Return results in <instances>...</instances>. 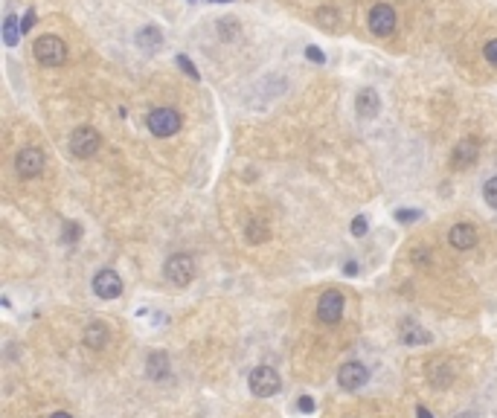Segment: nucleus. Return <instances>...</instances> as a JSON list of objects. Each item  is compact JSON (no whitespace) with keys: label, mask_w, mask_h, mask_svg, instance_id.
Instances as JSON below:
<instances>
[{"label":"nucleus","mask_w":497,"mask_h":418,"mask_svg":"<svg viewBox=\"0 0 497 418\" xmlns=\"http://www.w3.org/2000/svg\"><path fill=\"white\" fill-rule=\"evenodd\" d=\"M396 12L387 6V3H378V6H372L369 12V29L372 35H378V38H387V35H393L396 32Z\"/></svg>","instance_id":"nucleus-8"},{"label":"nucleus","mask_w":497,"mask_h":418,"mask_svg":"<svg viewBox=\"0 0 497 418\" xmlns=\"http://www.w3.org/2000/svg\"><path fill=\"white\" fill-rule=\"evenodd\" d=\"M477 154H480V143L471 140V137H465V140L454 149V154H451V166H454V169H468V166H474V163H477Z\"/></svg>","instance_id":"nucleus-11"},{"label":"nucleus","mask_w":497,"mask_h":418,"mask_svg":"<svg viewBox=\"0 0 497 418\" xmlns=\"http://www.w3.org/2000/svg\"><path fill=\"white\" fill-rule=\"evenodd\" d=\"M265 238H268V227H265L262 221H250V224H247V241L250 244H262Z\"/></svg>","instance_id":"nucleus-19"},{"label":"nucleus","mask_w":497,"mask_h":418,"mask_svg":"<svg viewBox=\"0 0 497 418\" xmlns=\"http://www.w3.org/2000/svg\"><path fill=\"white\" fill-rule=\"evenodd\" d=\"M79 236H82V227L79 224H64V241L70 244V241H79Z\"/></svg>","instance_id":"nucleus-23"},{"label":"nucleus","mask_w":497,"mask_h":418,"mask_svg":"<svg viewBox=\"0 0 497 418\" xmlns=\"http://www.w3.org/2000/svg\"><path fill=\"white\" fill-rule=\"evenodd\" d=\"M145 372H149L151 380H163L169 378V358L163 352H151L149 360H145Z\"/></svg>","instance_id":"nucleus-15"},{"label":"nucleus","mask_w":497,"mask_h":418,"mask_svg":"<svg viewBox=\"0 0 497 418\" xmlns=\"http://www.w3.org/2000/svg\"><path fill=\"white\" fill-rule=\"evenodd\" d=\"M99 143H102V137H99V131H93L90 125H82V128H76L70 134V151L76 154V157H93L96 151H99Z\"/></svg>","instance_id":"nucleus-5"},{"label":"nucleus","mask_w":497,"mask_h":418,"mask_svg":"<svg viewBox=\"0 0 497 418\" xmlns=\"http://www.w3.org/2000/svg\"><path fill=\"white\" fill-rule=\"evenodd\" d=\"M369 380V372H367V366L358 363V360H349L346 366H341V372H337V384H341V389H361L363 384Z\"/></svg>","instance_id":"nucleus-9"},{"label":"nucleus","mask_w":497,"mask_h":418,"mask_svg":"<svg viewBox=\"0 0 497 418\" xmlns=\"http://www.w3.org/2000/svg\"><path fill=\"white\" fill-rule=\"evenodd\" d=\"M419 218H422L419 209H396V221H402V224H413Z\"/></svg>","instance_id":"nucleus-22"},{"label":"nucleus","mask_w":497,"mask_h":418,"mask_svg":"<svg viewBox=\"0 0 497 418\" xmlns=\"http://www.w3.org/2000/svg\"><path fill=\"white\" fill-rule=\"evenodd\" d=\"M297 410H300V413H314V398L302 395V398L297 401Z\"/></svg>","instance_id":"nucleus-28"},{"label":"nucleus","mask_w":497,"mask_h":418,"mask_svg":"<svg viewBox=\"0 0 497 418\" xmlns=\"http://www.w3.org/2000/svg\"><path fill=\"white\" fill-rule=\"evenodd\" d=\"M247 386L256 398H271L280 392V375H276L271 366H256L247 378Z\"/></svg>","instance_id":"nucleus-3"},{"label":"nucleus","mask_w":497,"mask_h":418,"mask_svg":"<svg viewBox=\"0 0 497 418\" xmlns=\"http://www.w3.org/2000/svg\"><path fill=\"white\" fill-rule=\"evenodd\" d=\"M18 32H21V23L15 15H6V23H3V41L6 47H15L18 44Z\"/></svg>","instance_id":"nucleus-18"},{"label":"nucleus","mask_w":497,"mask_h":418,"mask_svg":"<svg viewBox=\"0 0 497 418\" xmlns=\"http://www.w3.org/2000/svg\"><path fill=\"white\" fill-rule=\"evenodd\" d=\"M483 198H486V204L492 209H497V177L486 180V189H483Z\"/></svg>","instance_id":"nucleus-21"},{"label":"nucleus","mask_w":497,"mask_h":418,"mask_svg":"<svg viewBox=\"0 0 497 418\" xmlns=\"http://www.w3.org/2000/svg\"><path fill=\"white\" fill-rule=\"evenodd\" d=\"M416 418H433L428 407H416Z\"/></svg>","instance_id":"nucleus-32"},{"label":"nucleus","mask_w":497,"mask_h":418,"mask_svg":"<svg viewBox=\"0 0 497 418\" xmlns=\"http://www.w3.org/2000/svg\"><path fill=\"white\" fill-rule=\"evenodd\" d=\"M93 293L99 299H117L119 293H123V279H119L117 270H111V267L99 270V273L93 276Z\"/></svg>","instance_id":"nucleus-6"},{"label":"nucleus","mask_w":497,"mask_h":418,"mask_svg":"<svg viewBox=\"0 0 497 418\" xmlns=\"http://www.w3.org/2000/svg\"><path fill=\"white\" fill-rule=\"evenodd\" d=\"M163 273L175 288H186L189 282L195 279V262H192V256H186V253H175L166 259Z\"/></svg>","instance_id":"nucleus-1"},{"label":"nucleus","mask_w":497,"mask_h":418,"mask_svg":"<svg viewBox=\"0 0 497 418\" xmlns=\"http://www.w3.org/2000/svg\"><path fill=\"white\" fill-rule=\"evenodd\" d=\"M15 169L21 177H38L44 171V154L41 149H23L18 157H15Z\"/></svg>","instance_id":"nucleus-10"},{"label":"nucleus","mask_w":497,"mask_h":418,"mask_svg":"<svg viewBox=\"0 0 497 418\" xmlns=\"http://www.w3.org/2000/svg\"><path fill=\"white\" fill-rule=\"evenodd\" d=\"M343 317V293L341 291H326L317 302V319L326 325H335Z\"/></svg>","instance_id":"nucleus-7"},{"label":"nucleus","mask_w":497,"mask_h":418,"mask_svg":"<svg viewBox=\"0 0 497 418\" xmlns=\"http://www.w3.org/2000/svg\"><path fill=\"white\" fill-rule=\"evenodd\" d=\"M160 41H163V35H160V29H157V27H145V29L137 32V44L145 47V50H154V47H160Z\"/></svg>","instance_id":"nucleus-17"},{"label":"nucleus","mask_w":497,"mask_h":418,"mask_svg":"<svg viewBox=\"0 0 497 418\" xmlns=\"http://www.w3.org/2000/svg\"><path fill=\"white\" fill-rule=\"evenodd\" d=\"M236 32H239L236 21H233V18H224V21H221V35H224V38H230V35H236Z\"/></svg>","instance_id":"nucleus-26"},{"label":"nucleus","mask_w":497,"mask_h":418,"mask_svg":"<svg viewBox=\"0 0 497 418\" xmlns=\"http://www.w3.org/2000/svg\"><path fill=\"white\" fill-rule=\"evenodd\" d=\"M50 418H73V415H70V413H53Z\"/></svg>","instance_id":"nucleus-33"},{"label":"nucleus","mask_w":497,"mask_h":418,"mask_svg":"<svg viewBox=\"0 0 497 418\" xmlns=\"http://www.w3.org/2000/svg\"><path fill=\"white\" fill-rule=\"evenodd\" d=\"M457 418H474V413H459Z\"/></svg>","instance_id":"nucleus-34"},{"label":"nucleus","mask_w":497,"mask_h":418,"mask_svg":"<svg viewBox=\"0 0 497 418\" xmlns=\"http://www.w3.org/2000/svg\"><path fill=\"white\" fill-rule=\"evenodd\" d=\"M448 241L457 250H471L477 244V227L474 224H454L451 232H448Z\"/></svg>","instance_id":"nucleus-12"},{"label":"nucleus","mask_w":497,"mask_h":418,"mask_svg":"<svg viewBox=\"0 0 497 418\" xmlns=\"http://www.w3.org/2000/svg\"><path fill=\"white\" fill-rule=\"evenodd\" d=\"M215 3H230V0H215Z\"/></svg>","instance_id":"nucleus-35"},{"label":"nucleus","mask_w":497,"mask_h":418,"mask_svg":"<svg viewBox=\"0 0 497 418\" xmlns=\"http://www.w3.org/2000/svg\"><path fill=\"white\" fill-rule=\"evenodd\" d=\"M149 131L154 137H172L180 131V114L175 108H154L149 114Z\"/></svg>","instance_id":"nucleus-4"},{"label":"nucleus","mask_w":497,"mask_h":418,"mask_svg":"<svg viewBox=\"0 0 497 418\" xmlns=\"http://www.w3.org/2000/svg\"><path fill=\"white\" fill-rule=\"evenodd\" d=\"M343 273H346V276H355V273H358V265H355V262L343 265Z\"/></svg>","instance_id":"nucleus-31"},{"label":"nucleus","mask_w":497,"mask_h":418,"mask_svg":"<svg viewBox=\"0 0 497 418\" xmlns=\"http://www.w3.org/2000/svg\"><path fill=\"white\" fill-rule=\"evenodd\" d=\"M483 56H486V61H489L492 67H497V38L486 44V50H483Z\"/></svg>","instance_id":"nucleus-24"},{"label":"nucleus","mask_w":497,"mask_h":418,"mask_svg":"<svg viewBox=\"0 0 497 418\" xmlns=\"http://www.w3.org/2000/svg\"><path fill=\"white\" fill-rule=\"evenodd\" d=\"M32 21H35V12H27V18L21 21V32H29L32 29Z\"/></svg>","instance_id":"nucleus-30"},{"label":"nucleus","mask_w":497,"mask_h":418,"mask_svg":"<svg viewBox=\"0 0 497 418\" xmlns=\"http://www.w3.org/2000/svg\"><path fill=\"white\" fill-rule=\"evenodd\" d=\"M355 110H358V116H378V110H381V99H378V93H375L372 88H363L358 93V99H355Z\"/></svg>","instance_id":"nucleus-13"},{"label":"nucleus","mask_w":497,"mask_h":418,"mask_svg":"<svg viewBox=\"0 0 497 418\" xmlns=\"http://www.w3.org/2000/svg\"><path fill=\"white\" fill-rule=\"evenodd\" d=\"M306 56H308L311 61H317V64H323V61H326V56L317 50V47H308V50H306Z\"/></svg>","instance_id":"nucleus-29"},{"label":"nucleus","mask_w":497,"mask_h":418,"mask_svg":"<svg viewBox=\"0 0 497 418\" xmlns=\"http://www.w3.org/2000/svg\"><path fill=\"white\" fill-rule=\"evenodd\" d=\"M178 64H180V67H184V70L189 73V76H192V79H198V70H195V64H192V61H189L186 56H178Z\"/></svg>","instance_id":"nucleus-27"},{"label":"nucleus","mask_w":497,"mask_h":418,"mask_svg":"<svg viewBox=\"0 0 497 418\" xmlns=\"http://www.w3.org/2000/svg\"><path fill=\"white\" fill-rule=\"evenodd\" d=\"M352 236H355V238L367 236V218H363V215H358V218L352 221Z\"/></svg>","instance_id":"nucleus-25"},{"label":"nucleus","mask_w":497,"mask_h":418,"mask_svg":"<svg viewBox=\"0 0 497 418\" xmlns=\"http://www.w3.org/2000/svg\"><path fill=\"white\" fill-rule=\"evenodd\" d=\"M108 340H111V331H108V325L102 319H93V323L84 328V346L88 349H105Z\"/></svg>","instance_id":"nucleus-14"},{"label":"nucleus","mask_w":497,"mask_h":418,"mask_svg":"<svg viewBox=\"0 0 497 418\" xmlns=\"http://www.w3.org/2000/svg\"><path fill=\"white\" fill-rule=\"evenodd\" d=\"M32 53H35V58H38L41 64L58 67V64H64V58H67V47H64V41L58 38V35H41V38L35 41Z\"/></svg>","instance_id":"nucleus-2"},{"label":"nucleus","mask_w":497,"mask_h":418,"mask_svg":"<svg viewBox=\"0 0 497 418\" xmlns=\"http://www.w3.org/2000/svg\"><path fill=\"white\" fill-rule=\"evenodd\" d=\"M404 343H410V346H416V343H431V334L428 331H422V328H413V325H404V334H402Z\"/></svg>","instance_id":"nucleus-20"},{"label":"nucleus","mask_w":497,"mask_h":418,"mask_svg":"<svg viewBox=\"0 0 497 418\" xmlns=\"http://www.w3.org/2000/svg\"><path fill=\"white\" fill-rule=\"evenodd\" d=\"M454 380V372H451V366H448L445 360H436V363H431V384L436 386V389H442V386H448Z\"/></svg>","instance_id":"nucleus-16"}]
</instances>
